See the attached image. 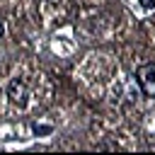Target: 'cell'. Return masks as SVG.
I'll return each instance as SVG.
<instances>
[{"mask_svg":"<svg viewBox=\"0 0 155 155\" xmlns=\"http://www.w3.org/2000/svg\"><path fill=\"white\" fill-rule=\"evenodd\" d=\"M31 131H34V133H36V136H39V133H51V131H53V128H51V126H34V128H31Z\"/></svg>","mask_w":155,"mask_h":155,"instance_id":"obj_3","label":"cell"},{"mask_svg":"<svg viewBox=\"0 0 155 155\" xmlns=\"http://www.w3.org/2000/svg\"><path fill=\"white\" fill-rule=\"evenodd\" d=\"M5 34V27H2V19H0V36Z\"/></svg>","mask_w":155,"mask_h":155,"instance_id":"obj_5","label":"cell"},{"mask_svg":"<svg viewBox=\"0 0 155 155\" xmlns=\"http://www.w3.org/2000/svg\"><path fill=\"white\" fill-rule=\"evenodd\" d=\"M7 97H10L17 107H24V104H27V97H29V90H27V85H24L19 78H12L10 85H7Z\"/></svg>","mask_w":155,"mask_h":155,"instance_id":"obj_2","label":"cell"},{"mask_svg":"<svg viewBox=\"0 0 155 155\" xmlns=\"http://www.w3.org/2000/svg\"><path fill=\"white\" fill-rule=\"evenodd\" d=\"M140 5H143V7H153V5H155V0H140Z\"/></svg>","mask_w":155,"mask_h":155,"instance_id":"obj_4","label":"cell"},{"mask_svg":"<svg viewBox=\"0 0 155 155\" xmlns=\"http://www.w3.org/2000/svg\"><path fill=\"white\" fill-rule=\"evenodd\" d=\"M138 85L148 97H155V63H145L138 68Z\"/></svg>","mask_w":155,"mask_h":155,"instance_id":"obj_1","label":"cell"}]
</instances>
